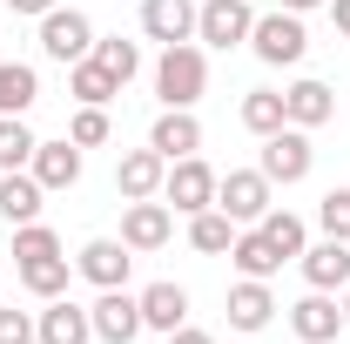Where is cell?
<instances>
[{"instance_id": "cell-6", "label": "cell", "mask_w": 350, "mask_h": 344, "mask_svg": "<svg viewBox=\"0 0 350 344\" xmlns=\"http://www.w3.org/2000/svg\"><path fill=\"white\" fill-rule=\"evenodd\" d=\"M310 162H317L310 129H290V122H283L276 135H262V162H256V169L269 175V182H283V189H290V182H304V175H310Z\"/></svg>"}, {"instance_id": "cell-37", "label": "cell", "mask_w": 350, "mask_h": 344, "mask_svg": "<svg viewBox=\"0 0 350 344\" xmlns=\"http://www.w3.org/2000/svg\"><path fill=\"white\" fill-rule=\"evenodd\" d=\"M323 7H330V21H337V27L350 34V0H323Z\"/></svg>"}, {"instance_id": "cell-35", "label": "cell", "mask_w": 350, "mask_h": 344, "mask_svg": "<svg viewBox=\"0 0 350 344\" xmlns=\"http://www.w3.org/2000/svg\"><path fill=\"white\" fill-rule=\"evenodd\" d=\"M169 344H216L209 331H196V324H182V331H169Z\"/></svg>"}, {"instance_id": "cell-1", "label": "cell", "mask_w": 350, "mask_h": 344, "mask_svg": "<svg viewBox=\"0 0 350 344\" xmlns=\"http://www.w3.org/2000/svg\"><path fill=\"white\" fill-rule=\"evenodd\" d=\"M202 88H209V61H202V47H196V41L162 47V61H155V95H162V108H196Z\"/></svg>"}, {"instance_id": "cell-4", "label": "cell", "mask_w": 350, "mask_h": 344, "mask_svg": "<svg viewBox=\"0 0 350 344\" xmlns=\"http://www.w3.org/2000/svg\"><path fill=\"white\" fill-rule=\"evenodd\" d=\"M41 54L61 61V68L88 61V54H94V21H88L81 7H54V14H41Z\"/></svg>"}, {"instance_id": "cell-23", "label": "cell", "mask_w": 350, "mask_h": 344, "mask_svg": "<svg viewBox=\"0 0 350 344\" xmlns=\"http://www.w3.org/2000/svg\"><path fill=\"white\" fill-rule=\"evenodd\" d=\"M68 95H75L81 108H108V101L122 95V82H115V75L88 54V61H75V68H68Z\"/></svg>"}, {"instance_id": "cell-17", "label": "cell", "mask_w": 350, "mask_h": 344, "mask_svg": "<svg viewBox=\"0 0 350 344\" xmlns=\"http://www.w3.org/2000/svg\"><path fill=\"white\" fill-rule=\"evenodd\" d=\"M148 149H155V156H169V162H182V156H196V149H202V122H196L189 108H162V115H155V129H148Z\"/></svg>"}, {"instance_id": "cell-21", "label": "cell", "mask_w": 350, "mask_h": 344, "mask_svg": "<svg viewBox=\"0 0 350 344\" xmlns=\"http://www.w3.org/2000/svg\"><path fill=\"white\" fill-rule=\"evenodd\" d=\"M41 182H34V169H7L0 175V216L7 223H41Z\"/></svg>"}, {"instance_id": "cell-8", "label": "cell", "mask_w": 350, "mask_h": 344, "mask_svg": "<svg viewBox=\"0 0 350 344\" xmlns=\"http://www.w3.org/2000/svg\"><path fill=\"white\" fill-rule=\"evenodd\" d=\"M129 263H135V250L122 243V236H88L75 270H81L94 291H122V284H129Z\"/></svg>"}, {"instance_id": "cell-32", "label": "cell", "mask_w": 350, "mask_h": 344, "mask_svg": "<svg viewBox=\"0 0 350 344\" xmlns=\"http://www.w3.org/2000/svg\"><path fill=\"white\" fill-rule=\"evenodd\" d=\"M317 223H323V236L350 243V189H323V203H317Z\"/></svg>"}, {"instance_id": "cell-9", "label": "cell", "mask_w": 350, "mask_h": 344, "mask_svg": "<svg viewBox=\"0 0 350 344\" xmlns=\"http://www.w3.org/2000/svg\"><path fill=\"white\" fill-rule=\"evenodd\" d=\"M169 236H175V210H169V203H155V196H148V203H129V210H122V243H129L135 257L162 250Z\"/></svg>"}, {"instance_id": "cell-24", "label": "cell", "mask_w": 350, "mask_h": 344, "mask_svg": "<svg viewBox=\"0 0 350 344\" xmlns=\"http://www.w3.org/2000/svg\"><path fill=\"white\" fill-rule=\"evenodd\" d=\"M41 101V75L27 61H0V115H27Z\"/></svg>"}, {"instance_id": "cell-15", "label": "cell", "mask_w": 350, "mask_h": 344, "mask_svg": "<svg viewBox=\"0 0 350 344\" xmlns=\"http://www.w3.org/2000/svg\"><path fill=\"white\" fill-rule=\"evenodd\" d=\"M283 115H290V129H323L330 115H337V95H330V82H290L283 88Z\"/></svg>"}, {"instance_id": "cell-28", "label": "cell", "mask_w": 350, "mask_h": 344, "mask_svg": "<svg viewBox=\"0 0 350 344\" xmlns=\"http://www.w3.org/2000/svg\"><path fill=\"white\" fill-rule=\"evenodd\" d=\"M94 61H101V68H108V75H115L122 88L142 75V47H135V41H122V34H108V41L94 34Z\"/></svg>"}, {"instance_id": "cell-12", "label": "cell", "mask_w": 350, "mask_h": 344, "mask_svg": "<svg viewBox=\"0 0 350 344\" xmlns=\"http://www.w3.org/2000/svg\"><path fill=\"white\" fill-rule=\"evenodd\" d=\"M94 338V317L75 297H47V310L34 317V344H88Z\"/></svg>"}, {"instance_id": "cell-20", "label": "cell", "mask_w": 350, "mask_h": 344, "mask_svg": "<svg viewBox=\"0 0 350 344\" xmlns=\"http://www.w3.org/2000/svg\"><path fill=\"white\" fill-rule=\"evenodd\" d=\"M27 169H34L41 189H75L81 182V149L75 142H34V162Z\"/></svg>"}, {"instance_id": "cell-30", "label": "cell", "mask_w": 350, "mask_h": 344, "mask_svg": "<svg viewBox=\"0 0 350 344\" xmlns=\"http://www.w3.org/2000/svg\"><path fill=\"white\" fill-rule=\"evenodd\" d=\"M21 284L34 291V297H68V257H41V263H21Z\"/></svg>"}, {"instance_id": "cell-34", "label": "cell", "mask_w": 350, "mask_h": 344, "mask_svg": "<svg viewBox=\"0 0 350 344\" xmlns=\"http://www.w3.org/2000/svg\"><path fill=\"white\" fill-rule=\"evenodd\" d=\"M0 344H34V317L27 310H0Z\"/></svg>"}, {"instance_id": "cell-5", "label": "cell", "mask_w": 350, "mask_h": 344, "mask_svg": "<svg viewBox=\"0 0 350 344\" xmlns=\"http://www.w3.org/2000/svg\"><path fill=\"white\" fill-rule=\"evenodd\" d=\"M162 203H169L175 216L216 210V169H209L202 156H182V162H169V175H162Z\"/></svg>"}, {"instance_id": "cell-33", "label": "cell", "mask_w": 350, "mask_h": 344, "mask_svg": "<svg viewBox=\"0 0 350 344\" xmlns=\"http://www.w3.org/2000/svg\"><path fill=\"white\" fill-rule=\"evenodd\" d=\"M68 142H75V149H101V142H108V108H75Z\"/></svg>"}, {"instance_id": "cell-18", "label": "cell", "mask_w": 350, "mask_h": 344, "mask_svg": "<svg viewBox=\"0 0 350 344\" xmlns=\"http://www.w3.org/2000/svg\"><path fill=\"white\" fill-rule=\"evenodd\" d=\"M135 304H142V331H162V338H169V331L189 324V291H182V284H148Z\"/></svg>"}, {"instance_id": "cell-7", "label": "cell", "mask_w": 350, "mask_h": 344, "mask_svg": "<svg viewBox=\"0 0 350 344\" xmlns=\"http://www.w3.org/2000/svg\"><path fill=\"white\" fill-rule=\"evenodd\" d=\"M250 27H256V14H250V0H202V7H196V41L222 47V54L250 41Z\"/></svg>"}, {"instance_id": "cell-29", "label": "cell", "mask_w": 350, "mask_h": 344, "mask_svg": "<svg viewBox=\"0 0 350 344\" xmlns=\"http://www.w3.org/2000/svg\"><path fill=\"white\" fill-rule=\"evenodd\" d=\"M34 162V129L21 115H0V175L7 169H27Z\"/></svg>"}, {"instance_id": "cell-13", "label": "cell", "mask_w": 350, "mask_h": 344, "mask_svg": "<svg viewBox=\"0 0 350 344\" xmlns=\"http://www.w3.org/2000/svg\"><path fill=\"white\" fill-rule=\"evenodd\" d=\"M290 331L304 344H330L337 331H344V310H337V297L330 291H310V297L290 304Z\"/></svg>"}, {"instance_id": "cell-26", "label": "cell", "mask_w": 350, "mask_h": 344, "mask_svg": "<svg viewBox=\"0 0 350 344\" xmlns=\"http://www.w3.org/2000/svg\"><path fill=\"white\" fill-rule=\"evenodd\" d=\"M256 230L269 236V243H276V257H283V263L310 250V230H304V216H290V210H269V216L256 223Z\"/></svg>"}, {"instance_id": "cell-36", "label": "cell", "mask_w": 350, "mask_h": 344, "mask_svg": "<svg viewBox=\"0 0 350 344\" xmlns=\"http://www.w3.org/2000/svg\"><path fill=\"white\" fill-rule=\"evenodd\" d=\"M7 7H14V14H34V21H41V14H54V0H7Z\"/></svg>"}, {"instance_id": "cell-25", "label": "cell", "mask_w": 350, "mask_h": 344, "mask_svg": "<svg viewBox=\"0 0 350 344\" xmlns=\"http://www.w3.org/2000/svg\"><path fill=\"white\" fill-rule=\"evenodd\" d=\"M189 243L202 250V257H229V243H236V223L222 210H196L189 216Z\"/></svg>"}, {"instance_id": "cell-3", "label": "cell", "mask_w": 350, "mask_h": 344, "mask_svg": "<svg viewBox=\"0 0 350 344\" xmlns=\"http://www.w3.org/2000/svg\"><path fill=\"white\" fill-rule=\"evenodd\" d=\"M269 189H276V182H269L262 169H229V175H216V210L229 216L236 230H250V223H262V216L276 210Z\"/></svg>"}, {"instance_id": "cell-2", "label": "cell", "mask_w": 350, "mask_h": 344, "mask_svg": "<svg viewBox=\"0 0 350 344\" xmlns=\"http://www.w3.org/2000/svg\"><path fill=\"white\" fill-rule=\"evenodd\" d=\"M250 47H256V61H269V68H297V61L310 54V27H304V14H290V7L256 14Z\"/></svg>"}, {"instance_id": "cell-38", "label": "cell", "mask_w": 350, "mask_h": 344, "mask_svg": "<svg viewBox=\"0 0 350 344\" xmlns=\"http://www.w3.org/2000/svg\"><path fill=\"white\" fill-rule=\"evenodd\" d=\"M283 7H290V14H310V7H323V0H283Z\"/></svg>"}, {"instance_id": "cell-19", "label": "cell", "mask_w": 350, "mask_h": 344, "mask_svg": "<svg viewBox=\"0 0 350 344\" xmlns=\"http://www.w3.org/2000/svg\"><path fill=\"white\" fill-rule=\"evenodd\" d=\"M297 263H304L310 291H344V284H350V243H337V236L310 243V250H304Z\"/></svg>"}, {"instance_id": "cell-39", "label": "cell", "mask_w": 350, "mask_h": 344, "mask_svg": "<svg viewBox=\"0 0 350 344\" xmlns=\"http://www.w3.org/2000/svg\"><path fill=\"white\" fill-rule=\"evenodd\" d=\"M344 324H350V284H344Z\"/></svg>"}, {"instance_id": "cell-27", "label": "cell", "mask_w": 350, "mask_h": 344, "mask_svg": "<svg viewBox=\"0 0 350 344\" xmlns=\"http://www.w3.org/2000/svg\"><path fill=\"white\" fill-rule=\"evenodd\" d=\"M283 122H290V115H283V95H276V88H250V95H243V129L250 135H276Z\"/></svg>"}, {"instance_id": "cell-31", "label": "cell", "mask_w": 350, "mask_h": 344, "mask_svg": "<svg viewBox=\"0 0 350 344\" xmlns=\"http://www.w3.org/2000/svg\"><path fill=\"white\" fill-rule=\"evenodd\" d=\"M41 257H61V236L47 223H14V263H41Z\"/></svg>"}, {"instance_id": "cell-10", "label": "cell", "mask_w": 350, "mask_h": 344, "mask_svg": "<svg viewBox=\"0 0 350 344\" xmlns=\"http://www.w3.org/2000/svg\"><path fill=\"white\" fill-rule=\"evenodd\" d=\"M88 317H94V338L101 344H135L142 338V304L129 291H101V297L88 304Z\"/></svg>"}, {"instance_id": "cell-22", "label": "cell", "mask_w": 350, "mask_h": 344, "mask_svg": "<svg viewBox=\"0 0 350 344\" xmlns=\"http://www.w3.org/2000/svg\"><path fill=\"white\" fill-rule=\"evenodd\" d=\"M229 263H236L243 277H262V284H269V277L283 270V257H276V243L262 236L256 223H250V230H236V243H229Z\"/></svg>"}, {"instance_id": "cell-11", "label": "cell", "mask_w": 350, "mask_h": 344, "mask_svg": "<svg viewBox=\"0 0 350 344\" xmlns=\"http://www.w3.org/2000/svg\"><path fill=\"white\" fill-rule=\"evenodd\" d=\"M162 175H169V156L129 149V156L115 162V189H122V203H148V196H162Z\"/></svg>"}, {"instance_id": "cell-14", "label": "cell", "mask_w": 350, "mask_h": 344, "mask_svg": "<svg viewBox=\"0 0 350 344\" xmlns=\"http://www.w3.org/2000/svg\"><path fill=\"white\" fill-rule=\"evenodd\" d=\"M142 34L148 41H196V0H142Z\"/></svg>"}, {"instance_id": "cell-16", "label": "cell", "mask_w": 350, "mask_h": 344, "mask_svg": "<svg viewBox=\"0 0 350 344\" xmlns=\"http://www.w3.org/2000/svg\"><path fill=\"white\" fill-rule=\"evenodd\" d=\"M269 317H276V297H269V284L262 277H243V284H229V331H269Z\"/></svg>"}]
</instances>
